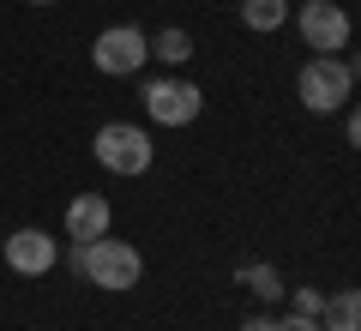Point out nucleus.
I'll use <instances>...</instances> for the list:
<instances>
[{
    "instance_id": "f257e3e1",
    "label": "nucleus",
    "mask_w": 361,
    "mask_h": 331,
    "mask_svg": "<svg viewBox=\"0 0 361 331\" xmlns=\"http://www.w3.org/2000/svg\"><path fill=\"white\" fill-rule=\"evenodd\" d=\"M66 265L78 271V277H90L97 289H139V277H145V253L133 241H115V235H97V241H85V247H66Z\"/></svg>"
},
{
    "instance_id": "f03ea898",
    "label": "nucleus",
    "mask_w": 361,
    "mask_h": 331,
    "mask_svg": "<svg viewBox=\"0 0 361 331\" xmlns=\"http://www.w3.org/2000/svg\"><path fill=\"white\" fill-rule=\"evenodd\" d=\"M295 97H301L307 115H337V109H349V97H355V61H349V54H313L295 73Z\"/></svg>"
},
{
    "instance_id": "7ed1b4c3",
    "label": "nucleus",
    "mask_w": 361,
    "mask_h": 331,
    "mask_svg": "<svg viewBox=\"0 0 361 331\" xmlns=\"http://www.w3.org/2000/svg\"><path fill=\"white\" fill-rule=\"evenodd\" d=\"M90 157L109 169V175H145V169L157 163V145L145 127H133V121H109V127H97V139H90Z\"/></svg>"
},
{
    "instance_id": "20e7f679",
    "label": "nucleus",
    "mask_w": 361,
    "mask_h": 331,
    "mask_svg": "<svg viewBox=\"0 0 361 331\" xmlns=\"http://www.w3.org/2000/svg\"><path fill=\"white\" fill-rule=\"evenodd\" d=\"M145 115L157 121V127H193L199 115H205V90L193 85V78H151L145 85Z\"/></svg>"
},
{
    "instance_id": "39448f33",
    "label": "nucleus",
    "mask_w": 361,
    "mask_h": 331,
    "mask_svg": "<svg viewBox=\"0 0 361 331\" xmlns=\"http://www.w3.org/2000/svg\"><path fill=\"white\" fill-rule=\"evenodd\" d=\"M145 61H151V37L139 25H109L103 37L90 42V66L103 78H133Z\"/></svg>"
},
{
    "instance_id": "423d86ee",
    "label": "nucleus",
    "mask_w": 361,
    "mask_h": 331,
    "mask_svg": "<svg viewBox=\"0 0 361 331\" xmlns=\"http://www.w3.org/2000/svg\"><path fill=\"white\" fill-rule=\"evenodd\" d=\"M295 30L301 42H307L313 54H343L349 49V13L337 6V0H301V13H295Z\"/></svg>"
},
{
    "instance_id": "0eeeda50",
    "label": "nucleus",
    "mask_w": 361,
    "mask_h": 331,
    "mask_svg": "<svg viewBox=\"0 0 361 331\" xmlns=\"http://www.w3.org/2000/svg\"><path fill=\"white\" fill-rule=\"evenodd\" d=\"M0 259H6L18 277H49V271L61 265V241H54L49 229H13L0 241Z\"/></svg>"
},
{
    "instance_id": "6e6552de",
    "label": "nucleus",
    "mask_w": 361,
    "mask_h": 331,
    "mask_svg": "<svg viewBox=\"0 0 361 331\" xmlns=\"http://www.w3.org/2000/svg\"><path fill=\"white\" fill-rule=\"evenodd\" d=\"M109 223H115V205L103 199V193H78L73 205H66V241H97V235H109Z\"/></svg>"
},
{
    "instance_id": "1a4fd4ad",
    "label": "nucleus",
    "mask_w": 361,
    "mask_h": 331,
    "mask_svg": "<svg viewBox=\"0 0 361 331\" xmlns=\"http://www.w3.org/2000/svg\"><path fill=\"white\" fill-rule=\"evenodd\" d=\"M319 331H361V295L355 289H331L319 307Z\"/></svg>"
},
{
    "instance_id": "9d476101",
    "label": "nucleus",
    "mask_w": 361,
    "mask_h": 331,
    "mask_svg": "<svg viewBox=\"0 0 361 331\" xmlns=\"http://www.w3.org/2000/svg\"><path fill=\"white\" fill-rule=\"evenodd\" d=\"M241 25L259 30V37L283 30V25H289V0H241Z\"/></svg>"
},
{
    "instance_id": "9b49d317",
    "label": "nucleus",
    "mask_w": 361,
    "mask_h": 331,
    "mask_svg": "<svg viewBox=\"0 0 361 331\" xmlns=\"http://www.w3.org/2000/svg\"><path fill=\"white\" fill-rule=\"evenodd\" d=\"M151 54L163 66H187V61H193V37H187L180 25H169V30H157V37H151Z\"/></svg>"
},
{
    "instance_id": "f8f14e48",
    "label": "nucleus",
    "mask_w": 361,
    "mask_h": 331,
    "mask_svg": "<svg viewBox=\"0 0 361 331\" xmlns=\"http://www.w3.org/2000/svg\"><path fill=\"white\" fill-rule=\"evenodd\" d=\"M241 283H247V295H259V301H277V295H283L277 265H241Z\"/></svg>"
},
{
    "instance_id": "ddd939ff",
    "label": "nucleus",
    "mask_w": 361,
    "mask_h": 331,
    "mask_svg": "<svg viewBox=\"0 0 361 331\" xmlns=\"http://www.w3.org/2000/svg\"><path fill=\"white\" fill-rule=\"evenodd\" d=\"M319 307H325V289H289V313L319 319Z\"/></svg>"
},
{
    "instance_id": "4468645a",
    "label": "nucleus",
    "mask_w": 361,
    "mask_h": 331,
    "mask_svg": "<svg viewBox=\"0 0 361 331\" xmlns=\"http://www.w3.org/2000/svg\"><path fill=\"white\" fill-rule=\"evenodd\" d=\"M271 331H319V319H307V313H283V319H271Z\"/></svg>"
},
{
    "instance_id": "2eb2a0df",
    "label": "nucleus",
    "mask_w": 361,
    "mask_h": 331,
    "mask_svg": "<svg viewBox=\"0 0 361 331\" xmlns=\"http://www.w3.org/2000/svg\"><path fill=\"white\" fill-rule=\"evenodd\" d=\"M343 139L361 145V115H355V109H343Z\"/></svg>"
},
{
    "instance_id": "dca6fc26",
    "label": "nucleus",
    "mask_w": 361,
    "mask_h": 331,
    "mask_svg": "<svg viewBox=\"0 0 361 331\" xmlns=\"http://www.w3.org/2000/svg\"><path fill=\"white\" fill-rule=\"evenodd\" d=\"M241 331H271V319H265V313H253V319H241Z\"/></svg>"
},
{
    "instance_id": "f3484780",
    "label": "nucleus",
    "mask_w": 361,
    "mask_h": 331,
    "mask_svg": "<svg viewBox=\"0 0 361 331\" xmlns=\"http://www.w3.org/2000/svg\"><path fill=\"white\" fill-rule=\"evenodd\" d=\"M30 6H54V0H30Z\"/></svg>"
}]
</instances>
